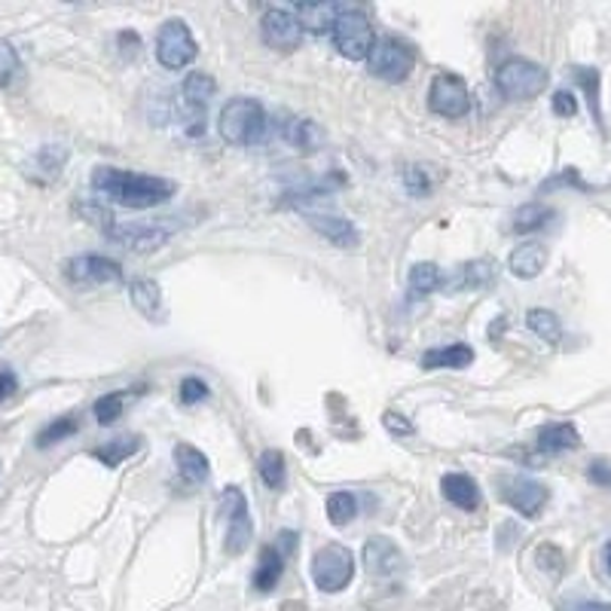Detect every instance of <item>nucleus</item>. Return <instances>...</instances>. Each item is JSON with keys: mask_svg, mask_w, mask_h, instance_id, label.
<instances>
[{"mask_svg": "<svg viewBox=\"0 0 611 611\" xmlns=\"http://www.w3.org/2000/svg\"><path fill=\"white\" fill-rule=\"evenodd\" d=\"M92 187H95V193H102L104 199L126 205V208H153V205L169 203L174 196V184L166 178L107 169V166L92 171Z\"/></svg>", "mask_w": 611, "mask_h": 611, "instance_id": "obj_1", "label": "nucleus"}, {"mask_svg": "<svg viewBox=\"0 0 611 611\" xmlns=\"http://www.w3.org/2000/svg\"><path fill=\"white\" fill-rule=\"evenodd\" d=\"M547 86V70L529 58H505L498 70H495V89L510 99V102H529V99H538Z\"/></svg>", "mask_w": 611, "mask_h": 611, "instance_id": "obj_2", "label": "nucleus"}, {"mask_svg": "<svg viewBox=\"0 0 611 611\" xmlns=\"http://www.w3.org/2000/svg\"><path fill=\"white\" fill-rule=\"evenodd\" d=\"M266 114L263 104L255 99H233L221 110V135L230 144H255L263 138Z\"/></svg>", "mask_w": 611, "mask_h": 611, "instance_id": "obj_3", "label": "nucleus"}, {"mask_svg": "<svg viewBox=\"0 0 611 611\" xmlns=\"http://www.w3.org/2000/svg\"><path fill=\"white\" fill-rule=\"evenodd\" d=\"M416 68V47L404 37H379L374 52H370V74L386 80V83H401L407 80L410 70Z\"/></svg>", "mask_w": 611, "mask_h": 611, "instance_id": "obj_4", "label": "nucleus"}, {"mask_svg": "<svg viewBox=\"0 0 611 611\" xmlns=\"http://www.w3.org/2000/svg\"><path fill=\"white\" fill-rule=\"evenodd\" d=\"M330 35H334V47L340 50V55L352 58V62L370 58L376 47L374 25L361 10H340V18Z\"/></svg>", "mask_w": 611, "mask_h": 611, "instance_id": "obj_5", "label": "nucleus"}, {"mask_svg": "<svg viewBox=\"0 0 611 611\" xmlns=\"http://www.w3.org/2000/svg\"><path fill=\"white\" fill-rule=\"evenodd\" d=\"M312 577L324 594H340L355 577V557L342 544H324L312 560Z\"/></svg>", "mask_w": 611, "mask_h": 611, "instance_id": "obj_6", "label": "nucleus"}, {"mask_svg": "<svg viewBox=\"0 0 611 611\" xmlns=\"http://www.w3.org/2000/svg\"><path fill=\"white\" fill-rule=\"evenodd\" d=\"M156 58L162 62V68L181 70L187 68L190 62L196 58V40L190 35V28L181 18H171L159 28L156 37Z\"/></svg>", "mask_w": 611, "mask_h": 611, "instance_id": "obj_7", "label": "nucleus"}, {"mask_svg": "<svg viewBox=\"0 0 611 611\" xmlns=\"http://www.w3.org/2000/svg\"><path fill=\"white\" fill-rule=\"evenodd\" d=\"M428 104L434 114H441L446 119H458L468 114L471 107V92L465 80L458 74H438L431 80V89H428Z\"/></svg>", "mask_w": 611, "mask_h": 611, "instance_id": "obj_8", "label": "nucleus"}, {"mask_svg": "<svg viewBox=\"0 0 611 611\" xmlns=\"http://www.w3.org/2000/svg\"><path fill=\"white\" fill-rule=\"evenodd\" d=\"M223 514H226V542H223V550L230 557H238L248 542H251V517H248V502L245 495L236 486H226V493L221 495Z\"/></svg>", "mask_w": 611, "mask_h": 611, "instance_id": "obj_9", "label": "nucleus"}, {"mask_svg": "<svg viewBox=\"0 0 611 611\" xmlns=\"http://www.w3.org/2000/svg\"><path fill=\"white\" fill-rule=\"evenodd\" d=\"M214 92H218V83H214L211 74H205V70L187 74V80L181 86V99H184V117H187L190 135L205 132V107L214 99Z\"/></svg>", "mask_w": 611, "mask_h": 611, "instance_id": "obj_10", "label": "nucleus"}, {"mask_svg": "<svg viewBox=\"0 0 611 611\" xmlns=\"http://www.w3.org/2000/svg\"><path fill=\"white\" fill-rule=\"evenodd\" d=\"M171 233H174V226L166 221L129 223V226L114 223V226L107 230V238L122 245V248H129V251H156V248H162V245L169 242Z\"/></svg>", "mask_w": 611, "mask_h": 611, "instance_id": "obj_11", "label": "nucleus"}, {"mask_svg": "<svg viewBox=\"0 0 611 611\" xmlns=\"http://www.w3.org/2000/svg\"><path fill=\"white\" fill-rule=\"evenodd\" d=\"M498 483H502V498L517 514L529 517V520H535L544 510V505H547V498H550L547 486L538 483V480H529V477H502Z\"/></svg>", "mask_w": 611, "mask_h": 611, "instance_id": "obj_12", "label": "nucleus"}, {"mask_svg": "<svg viewBox=\"0 0 611 611\" xmlns=\"http://www.w3.org/2000/svg\"><path fill=\"white\" fill-rule=\"evenodd\" d=\"M65 278L70 285H114L122 282V270L117 260H107L102 255H80L65 263Z\"/></svg>", "mask_w": 611, "mask_h": 611, "instance_id": "obj_13", "label": "nucleus"}, {"mask_svg": "<svg viewBox=\"0 0 611 611\" xmlns=\"http://www.w3.org/2000/svg\"><path fill=\"white\" fill-rule=\"evenodd\" d=\"M260 31H263L266 47L282 52L297 50V47H300V35H303L297 16L288 13V10H266V16L260 22Z\"/></svg>", "mask_w": 611, "mask_h": 611, "instance_id": "obj_14", "label": "nucleus"}, {"mask_svg": "<svg viewBox=\"0 0 611 611\" xmlns=\"http://www.w3.org/2000/svg\"><path fill=\"white\" fill-rule=\"evenodd\" d=\"M401 562H404V557H401L398 544L386 538V535H376V538L364 544V566L374 577L394 575L401 569Z\"/></svg>", "mask_w": 611, "mask_h": 611, "instance_id": "obj_15", "label": "nucleus"}, {"mask_svg": "<svg viewBox=\"0 0 611 611\" xmlns=\"http://www.w3.org/2000/svg\"><path fill=\"white\" fill-rule=\"evenodd\" d=\"M309 226L315 233H322L327 242H334L337 248H355V245H361L355 223L346 221V218H337V214H309Z\"/></svg>", "mask_w": 611, "mask_h": 611, "instance_id": "obj_16", "label": "nucleus"}, {"mask_svg": "<svg viewBox=\"0 0 611 611\" xmlns=\"http://www.w3.org/2000/svg\"><path fill=\"white\" fill-rule=\"evenodd\" d=\"M282 138L288 141L294 151L300 153H315L324 144V132L318 129L315 119H300L288 117L282 122Z\"/></svg>", "mask_w": 611, "mask_h": 611, "instance_id": "obj_17", "label": "nucleus"}, {"mask_svg": "<svg viewBox=\"0 0 611 611\" xmlns=\"http://www.w3.org/2000/svg\"><path fill=\"white\" fill-rule=\"evenodd\" d=\"M337 18H340V6H334V3H327V0H306V3L297 6V22H300V28L315 31V35L334 31Z\"/></svg>", "mask_w": 611, "mask_h": 611, "instance_id": "obj_18", "label": "nucleus"}, {"mask_svg": "<svg viewBox=\"0 0 611 611\" xmlns=\"http://www.w3.org/2000/svg\"><path fill=\"white\" fill-rule=\"evenodd\" d=\"M495 263L493 260H474V263H465L458 266L453 278H441L443 290H465V288H486L493 282Z\"/></svg>", "mask_w": 611, "mask_h": 611, "instance_id": "obj_19", "label": "nucleus"}, {"mask_svg": "<svg viewBox=\"0 0 611 611\" xmlns=\"http://www.w3.org/2000/svg\"><path fill=\"white\" fill-rule=\"evenodd\" d=\"M474 361V352L471 346L465 342H453V346H441V349H428L422 355V367L425 370H461Z\"/></svg>", "mask_w": 611, "mask_h": 611, "instance_id": "obj_20", "label": "nucleus"}, {"mask_svg": "<svg viewBox=\"0 0 611 611\" xmlns=\"http://www.w3.org/2000/svg\"><path fill=\"white\" fill-rule=\"evenodd\" d=\"M282 572H285V554L272 544L260 547V560H257L255 569V590H260V594L275 590V584L282 581Z\"/></svg>", "mask_w": 611, "mask_h": 611, "instance_id": "obj_21", "label": "nucleus"}, {"mask_svg": "<svg viewBox=\"0 0 611 611\" xmlns=\"http://www.w3.org/2000/svg\"><path fill=\"white\" fill-rule=\"evenodd\" d=\"M547 263V251H544L542 242H523L514 248V255L508 260V270L517 275V278H535L538 272L544 270Z\"/></svg>", "mask_w": 611, "mask_h": 611, "instance_id": "obj_22", "label": "nucleus"}, {"mask_svg": "<svg viewBox=\"0 0 611 611\" xmlns=\"http://www.w3.org/2000/svg\"><path fill=\"white\" fill-rule=\"evenodd\" d=\"M441 490L446 495V502H453L461 510H477L480 508V490H477L474 477L468 474H446L441 480Z\"/></svg>", "mask_w": 611, "mask_h": 611, "instance_id": "obj_23", "label": "nucleus"}, {"mask_svg": "<svg viewBox=\"0 0 611 611\" xmlns=\"http://www.w3.org/2000/svg\"><path fill=\"white\" fill-rule=\"evenodd\" d=\"M577 446H581V434L572 422H550L538 431L542 453H566V450H577Z\"/></svg>", "mask_w": 611, "mask_h": 611, "instance_id": "obj_24", "label": "nucleus"}, {"mask_svg": "<svg viewBox=\"0 0 611 611\" xmlns=\"http://www.w3.org/2000/svg\"><path fill=\"white\" fill-rule=\"evenodd\" d=\"M174 461H178V474L184 477L187 483H193V486L208 480V458H205L196 446L178 443V446H174Z\"/></svg>", "mask_w": 611, "mask_h": 611, "instance_id": "obj_25", "label": "nucleus"}, {"mask_svg": "<svg viewBox=\"0 0 611 611\" xmlns=\"http://www.w3.org/2000/svg\"><path fill=\"white\" fill-rule=\"evenodd\" d=\"M65 162H68V151L65 147H58V144H47V147H40V153L35 156V166H31V178H37V171H43L40 174V184H50L55 181L62 169H65Z\"/></svg>", "mask_w": 611, "mask_h": 611, "instance_id": "obj_26", "label": "nucleus"}, {"mask_svg": "<svg viewBox=\"0 0 611 611\" xmlns=\"http://www.w3.org/2000/svg\"><path fill=\"white\" fill-rule=\"evenodd\" d=\"M132 303L141 315L147 318H159L162 315V294H159V285L151 282V278H138L132 282Z\"/></svg>", "mask_w": 611, "mask_h": 611, "instance_id": "obj_27", "label": "nucleus"}, {"mask_svg": "<svg viewBox=\"0 0 611 611\" xmlns=\"http://www.w3.org/2000/svg\"><path fill=\"white\" fill-rule=\"evenodd\" d=\"M257 471L263 477V483L270 486V490H285V483H288V465H285V453H278V450H266L260 461H257Z\"/></svg>", "mask_w": 611, "mask_h": 611, "instance_id": "obj_28", "label": "nucleus"}, {"mask_svg": "<svg viewBox=\"0 0 611 611\" xmlns=\"http://www.w3.org/2000/svg\"><path fill=\"white\" fill-rule=\"evenodd\" d=\"M138 446H141V438L132 434V438H117V441L104 443L99 450H92V456L99 458L102 465H107V468H117V465H122L129 456H135Z\"/></svg>", "mask_w": 611, "mask_h": 611, "instance_id": "obj_29", "label": "nucleus"}, {"mask_svg": "<svg viewBox=\"0 0 611 611\" xmlns=\"http://www.w3.org/2000/svg\"><path fill=\"white\" fill-rule=\"evenodd\" d=\"M575 83L584 89L587 95V104H590V114H594V122L599 129H606V117H602V107H599V70L594 68H575Z\"/></svg>", "mask_w": 611, "mask_h": 611, "instance_id": "obj_30", "label": "nucleus"}, {"mask_svg": "<svg viewBox=\"0 0 611 611\" xmlns=\"http://www.w3.org/2000/svg\"><path fill=\"white\" fill-rule=\"evenodd\" d=\"M526 324L542 337L544 342H560L562 337V324L560 318L550 312V309H529Z\"/></svg>", "mask_w": 611, "mask_h": 611, "instance_id": "obj_31", "label": "nucleus"}, {"mask_svg": "<svg viewBox=\"0 0 611 611\" xmlns=\"http://www.w3.org/2000/svg\"><path fill=\"white\" fill-rule=\"evenodd\" d=\"M550 218H554V208H547V205H523V208L514 214V230H517V233H532V230H542Z\"/></svg>", "mask_w": 611, "mask_h": 611, "instance_id": "obj_32", "label": "nucleus"}, {"mask_svg": "<svg viewBox=\"0 0 611 611\" xmlns=\"http://www.w3.org/2000/svg\"><path fill=\"white\" fill-rule=\"evenodd\" d=\"M441 288V270L434 263H416L410 270V294L419 297V294H431V290Z\"/></svg>", "mask_w": 611, "mask_h": 611, "instance_id": "obj_33", "label": "nucleus"}, {"mask_svg": "<svg viewBox=\"0 0 611 611\" xmlns=\"http://www.w3.org/2000/svg\"><path fill=\"white\" fill-rule=\"evenodd\" d=\"M77 428H80V422H77V416H58L55 422H50L40 434H37V446L40 450H47V446H52V443H62L68 441L70 434H77Z\"/></svg>", "mask_w": 611, "mask_h": 611, "instance_id": "obj_34", "label": "nucleus"}, {"mask_svg": "<svg viewBox=\"0 0 611 611\" xmlns=\"http://www.w3.org/2000/svg\"><path fill=\"white\" fill-rule=\"evenodd\" d=\"M358 514V502L352 493H330L327 495V517L334 526H346Z\"/></svg>", "mask_w": 611, "mask_h": 611, "instance_id": "obj_35", "label": "nucleus"}, {"mask_svg": "<svg viewBox=\"0 0 611 611\" xmlns=\"http://www.w3.org/2000/svg\"><path fill=\"white\" fill-rule=\"evenodd\" d=\"M126 391H107L104 398L95 401V422L99 425H114L122 416V407H126Z\"/></svg>", "mask_w": 611, "mask_h": 611, "instance_id": "obj_36", "label": "nucleus"}, {"mask_svg": "<svg viewBox=\"0 0 611 611\" xmlns=\"http://www.w3.org/2000/svg\"><path fill=\"white\" fill-rule=\"evenodd\" d=\"M18 68H22V62H18L16 47L10 40H0V89H6L16 80Z\"/></svg>", "mask_w": 611, "mask_h": 611, "instance_id": "obj_37", "label": "nucleus"}, {"mask_svg": "<svg viewBox=\"0 0 611 611\" xmlns=\"http://www.w3.org/2000/svg\"><path fill=\"white\" fill-rule=\"evenodd\" d=\"M535 560L542 566L547 575H562V566H566V557H562V550L557 544H542L538 550H535Z\"/></svg>", "mask_w": 611, "mask_h": 611, "instance_id": "obj_38", "label": "nucleus"}, {"mask_svg": "<svg viewBox=\"0 0 611 611\" xmlns=\"http://www.w3.org/2000/svg\"><path fill=\"white\" fill-rule=\"evenodd\" d=\"M404 181H407L410 196H419V199L434 190V181H431V174H428V169H422V166H410L407 174H404Z\"/></svg>", "mask_w": 611, "mask_h": 611, "instance_id": "obj_39", "label": "nucleus"}, {"mask_svg": "<svg viewBox=\"0 0 611 611\" xmlns=\"http://www.w3.org/2000/svg\"><path fill=\"white\" fill-rule=\"evenodd\" d=\"M587 480L602 486V490H611V461L609 458H594L590 468H587Z\"/></svg>", "mask_w": 611, "mask_h": 611, "instance_id": "obj_40", "label": "nucleus"}, {"mask_svg": "<svg viewBox=\"0 0 611 611\" xmlns=\"http://www.w3.org/2000/svg\"><path fill=\"white\" fill-rule=\"evenodd\" d=\"M203 398H208V386H205L203 379H196V376H187L181 382V401L184 404H199Z\"/></svg>", "mask_w": 611, "mask_h": 611, "instance_id": "obj_41", "label": "nucleus"}, {"mask_svg": "<svg viewBox=\"0 0 611 611\" xmlns=\"http://www.w3.org/2000/svg\"><path fill=\"white\" fill-rule=\"evenodd\" d=\"M554 114H557V117H575L577 114L575 95H572V92H566V89L554 92Z\"/></svg>", "mask_w": 611, "mask_h": 611, "instance_id": "obj_42", "label": "nucleus"}, {"mask_svg": "<svg viewBox=\"0 0 611 611\" xmlns=\"http://www.w3.org/2000/svg\"><path fill=\"white\" fill-rule=\"evenodd\" d=\"M566 184H569V187H587V184H584V181H581V174H577L575 169H566L562 171V174H557V178H550V181H547V184H542V193L544 190H554V187H566Z\"/></svg>", "mask_w": 611, "mask_h": 611, "instance_id": "obj_43", "label": "nucleus"}, {"mask_svg": "<svg viewBox=\"0 0 611 611\" xmlns=\"http://www.w3.org/2000/svg\"><path fill=\"white\" fill-rule=\"evenodd\" d=\"M386 428H389L391 434H410L413 431V425L401 413H386Z\"/></svg>", "mask_w": 611, "mask_h": 611, "instance_id": "obj_44", "label": "nucleus"}, {"mask_svg": "<svg viewBox=\"0 0 611 611\" xmlns=\"http://www.w3.org/2000/svg\"><path fill=\"white\" fill-rule=\"evenodd\" d=\"M16 374L13 370H0V401H6L16 391Z\"/></svg>", "mask_w": 611, "mask_h": 611, "instance_id": "obj_45", "label": "nucleus"}, {"mask_svg": "<svg viewBox=\"0 0 611 611\" xmlns=\"http://www.w3.org/2000/svg\"><path fill=\"white\" fill-rule=\"evenodd\" d=\"M569 611H611V602H599V599H581Z\"/></svg>", "mask_w": 611, "mask_h": 611, "instance_id": "obj_46", "label": "nucleus"}, {"mask_svg": "<svg viewBox=\"0 0 611 611\" xmlns=\"http://www.w3.org/2000/svg\"><path fill=\"white\" fill-rule=\"evenodd\" d=\"M294 538H297V535H294L290 529H285V532L278 535V550H282V554H290V550H294Z\"/></svg>", "mask_w": 611, "mask_h": 611, "instance_id": "obj_47", "label": "nucleus"}, {"mask_svg": "<svg viewBox=\"0 0 611 611\" xmlns=\"http://www.w3.org/2000/svg\"><path fill=\"white\" fill-rule=\"evenodd\" d=\"M602 562H606V572H609V577H611V542L602 547Z\"/></svg>", "mask_w": 611, "mask_h": 611, "instance_id": "obj_48", "label": "nucleus"}]
</instances>
